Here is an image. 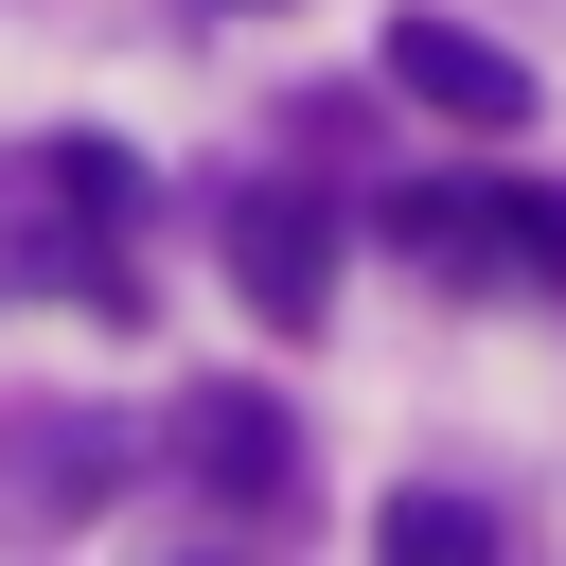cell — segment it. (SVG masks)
Instances as JSON below:
<instances>
[{
	"label": "cell",
	"instance_id": "7a4b0ae2",
	"mask_svg": "<svg viewBox=\"0 0 566 566\" xmlns=\"http://www.w3.org/2000/svg\"><path fill=\"white\" fill-rule=\"evenodd\" d=\"M389 88H407V106H442V124H478V142H513V124H531V71H513L495 35H460V18H424V0L389 18Z\"/></svg>",
	"mask_w": 566,
	"mask_h": 566
},
{
	"label": "cell",
	"instance_id": "277c9868",
	"mask_svg": "<svg viewBox=\"0 0 566 566\" xmlns=\"http://www.w3.org/2000/svg\"><path fill=\"white\" fill-rule=\"evenodd\" d=\"M230 513H265V495H301V424L265 407V389H195V442H177Z\"/></svg>",
	"mask_w": 566,
	"mask_h": 566
},
{
	"label": "cell",
	"instance_id": "6da1fadb",
	"mask_svg": "<svg viewBox=\"0 0 566 566\" xmlns=\"http://www.w3.org/2000/svg\"><path fill=\"white\" fill-rule=\"evenodd\" d=\"M18 248H35L88 318H142V265H124V159H106V142H35V177H18Z\"/></svg>",
	"mask_w": 566,
	"mask_h": 566
},
{
	"label": "cell",
	"instance_id": "3957f363",
	"mask_svg": "<svg viewBox=\"0 0 566 566\" xmlns=\"http://www.w3.org/2000/svg\"><path fill=\"white\" fill-rule=\"evenodd\" d=\"M230 283L301 336V318L336 301V195H230Z\"/></svg>",
	"mask_w": 566,
	"mask_h": 566
},
{
	"label": "cell",
	"instance_id": "ba28073f",
	"mask_svg": "<svg viewBox=\"0 0 566 566\" xmlns=\"http://www.w3.org/2000/svg\"><path fill=\"white\" fill-rule=\"evenodd\" d=\"M495 265H531V283H566V195H531V177H513V195H495Z\"/></svg>",
	"mask_w": 566,
	"mask_h": 566
},
{
	"label": "cell",
	"instance_id": "8992f818",
	"mask_svg": "<svg viewBox=\"0 0 566 566\" xmlns=\"http://www.w3.org/2000/svg\"><path fill=\"white\" fill-rule=\"evenodd\" d=\"M389 248L407 265H495V195H389Z\"/></svg>",
	"mask_w": 566,
	"mask_h": 566
},
{
	"label": "cell",
	"instance_id": "52a82bcc",
	"mask_svg": "<svg viewBox=\"0 0 566 566\" xmlns=\"http://www.w3.org/2000/svg\"><path fill=\"white\" fill-rule=\"evenodd\" d=\"M88 478H106V442H88V407H35V442H18V495H35V513H71Z\"/></svg>",
	"mask_w": 566,
	"mask_h": 566
},
{
	"label": "cell",
	"instance_id": "5b68a950",
	"mask_svg": "<svg viewBox=\"0 0 566 566\" xmlns=\"http://www.w3.org/2000/svg\"><path fill=\"white\" fill-rule=\"evenodd\" d=\"M371 548H389V566H478V548H495V513H478V495H389V513H371Z\"/></svg>",
	"mask_w": 566,
	"mask_h": 566
}]
</instances>
